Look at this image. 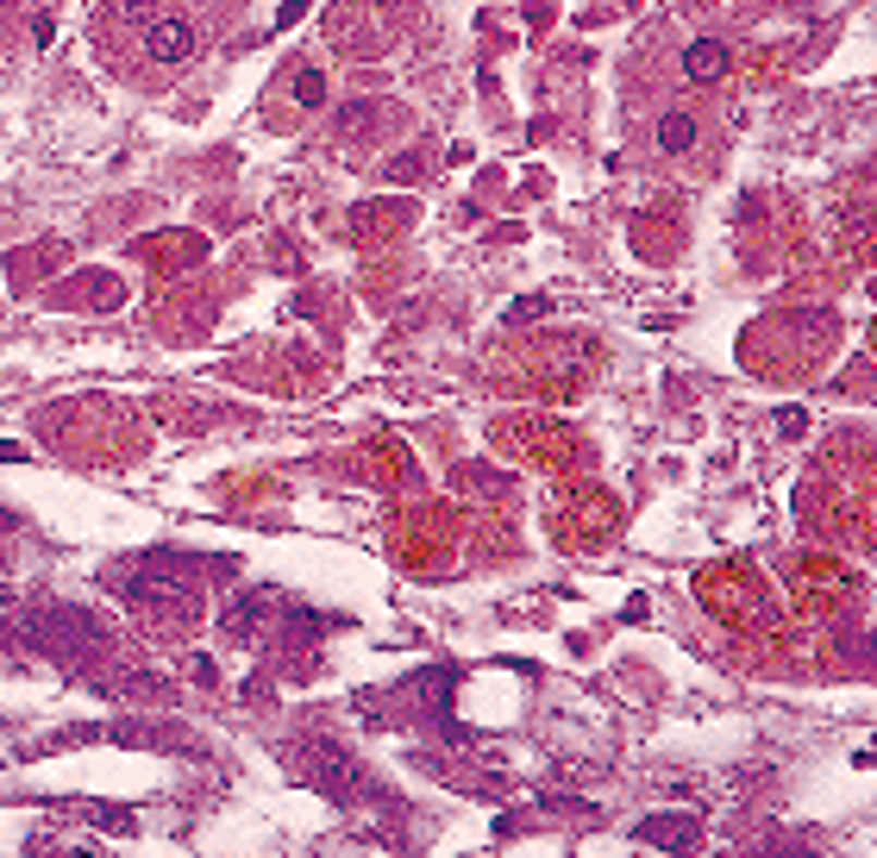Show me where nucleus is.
I'll return each instance as SVG.
<instances>
[{"label": "nucleus", "instance_id": "nucleus-5", "mask_svg": "<svg viewBox=\"0 0 877 858\" xmlns=\"http://www.w3.org/2000/svg\"><path fill=\"white\" fill-rule=\"evenodd\" d=\"M696 138H702V126H696V113H683V107H671V113L658 120V151L665 157L696 151Z\"/></svg>", "mask_w": 877, "mask_h": 858}, {"label": "nucleus", "instance_id": "nucleus-2", "mask_svg": "<svg viewBox=\"0 0 877 858\" xmlns=\"http://www.w3.org/2000/svg\"><path fill=\"white\" fill-rule=\"evenodd\" d=\"M200 45V26L195 20H182V13H163V20H150L145 26V57L150 63H188Z\"/></svg>", "mask_w": 877, "mask_h": 858}, {"label": "nucleus", "instance_id": "nucleus-10", "mask_svg": "<svg viewBox=\"0 0 877 858\" xmlns=\"http://www.w3.org/2000/svg\"><path fill=\"white\" fill-rule=\"evenodd\" d=\"M421 170H426L421 157H395V163H389V182H414Z\"/></svg>", "mask_w": 877, "mask_h": 858}, {"label": "nucleus", "instance_id": "nucleus-8", "mask_svg": "<svg viewBox=\"0 0 877 858\" xmlns=\"http://www.w3.org/2000/svg\"><path fill=\"white\" fill-rule=\"evenodd\" d=\"M546 314H551L546 295H521V302L508 307V327H533V320H546Z\"/></svg>", "mask_w": 877, "mask_h": 858}, {"label": "nucleus", "instance_id": "nucleus-11", "mask_svg": "<svg viewBox=\"0 0 877 858\" xmlns=\"http://www.w3.org/2000/svg\"><path fill=\"white\" fill-rule=\"evenodd\" d=\"M295 20H307V0H282V13H276V26H295Z\"/></svg>", "mask_w": 877, "mask_h": 858}, {"label": "nucleus", "instance_id": "nucleus-12", "mask_svg": "<svg viewBox=\"0 0 877 858\" xmlns=\"http://www.w3.org/2000/svg\"><path fill=\"white\" fill-rule=\"evenodd\" d=\"M50 32H57L50 26V13H38V20H32V45H50Z\"/></svg>", "mask_w": 877, "mask_h": 858}, {"label": "nucleus", "instance_id": "nucleus-9", "mask_svg": "<svg viewBox=\"0 0 877 858\" xmlns=\"http://www.w3.org/2000/svg\"><path fill=\"white\" fill-rule=\"evenodd\" d=\"M777 427H783V439H802V432H808V414H802V407H783Z\"/></svg>", "mask_w": 877, "mask_h": 858}, {"label": "nucleus", "instance_id": "nucleus-1", "mask_svg": "<svg viewBox=\"0 0 877 858\" xmlns=\"http://www.w3.org/2000/svg\"><path fill=\"white\" fill-rule=\"evenodd\" d=\"M696 596L715 608V614H727V621L765 614V583H758V571H708V577H696Z\"/></svg>", "mask_w": 877, "mask_h": 858}, {"label": "nucleus", "instance_id": "nucleus-14", "mask_svg": "<svg viewBox=\"0 0 877 858\" xmlns=\"http://www.w3.org/2000/svg\"><path fill=\"white\" fill-rule=\"evenodd\" d=\"M0 639H7V621H0Z\"/></svg>", "mask_w": 877, "mask_h": 858}, {"label": "nucleus", "instance_id": "nucleus-4", "mask_svg": "<svg viewBox=\"0 0 877 858\" xmlns=\"http://www.w3.org/2000/svg\"><path fill=\"white\" fill-rule=\"evenodd\" d=\"M727 63H733V57H727L721 38H696V45L683 51V76H690V82H721Z\"/></svg>", "mask_w": 877, "mask_h": 858}, {"label": "nucleus", "instance_id": "nucleus-6", "mask_svg": "<svg viewBox=\"0 0 877 858\" xmlns=\"http://www.w3.org/2000/svg\"><path fill=\"white\" fill-rule=\"evenodd\" d=\"M282 82H289V95H295L301 107H320V101H326V76L314 70V63H295V70H289Z\"/></svg>", "mask_w": 877, "mask_h": 858}, {"label": "nucleus", "instance_id": "nucleus-13", "mask_svg": "<svg viewBox=\"0 0 877 858\" xmlns=\"http://www.w3.org/2000/svg\"><path fill=\"white\" fill-rule=\"evenodd\" d=\"M63 858H100V853H63Z\"/></svg>", "mask_w": 877, "mask_h": 858}, {"label": "nucleus", "instance_id": "nucleus-7", "mask_svg": "<svg viewBox=\"0 0 877 858\" xmlns=\"http://www.w3.org/2000/svg\"><path fill=\"white\" fill-rule=\"evenodd\" d=\"M389 107H376V101H351V107H339V132L345 138H370V126L382 120Z\"/></svg>", "mask_w": 877, "mask_h": 858}, {"label": "nucleus", "instance_id": "nucleus-3", "mask_svg": "<svg viewBox=\"0 0 877 858\" xmlns=\"http://www.w3.org/2000/svg\"><path fill=\"white\" fill-rule=\"evenodd\" d=\"M640 839H651L658 853L696 858L702 853V821L696 814H646V821H640Z\"/></svg>", "mask_w": 877, "mask_h": 858}]
</instances>
